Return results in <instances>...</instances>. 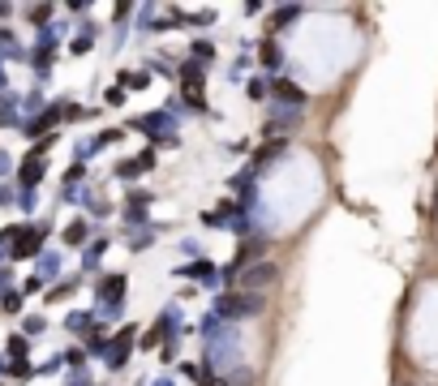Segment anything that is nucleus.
Returning a JSON list of instances; mask_svg holds the SVG:
<instances>
[{"label": "nucleus", "instance_id": "f257e3e1", "mask_svg": "<svg viewBox=\"0 0 438 386\" xmlns=\"http://www.w3.org/2000/svg\"><path fill=\"white\" fill-rule=\"evenodd\" d=\"M263 296L258 292H241V288H228V292H219L215 296V305H211V314L219 318V322H228V326H237V322H245V318H258L263 314Z\"/></svg>", "mask_w": 438, "mask_h": 386}, {"label": "nucleus", "instance_id": "f03ea898", "mask_svg": "<svg viewBox=\"0 0 438 386\" xmlns=\"http://www.w3.org/2000/svg\"><path fill=\"white\" fill-rule=\"evenodd\" d=\"M43 236H47V227L43 223H13L0 232V241L9 245V257L13 262H22V257H43Z\"/></svg>", "mask_w": 438, "mask_h": 386}, {"label": "nucleus", "instance_id": "7ed1b4c3", "mask_svg": "<svg viewBox=\"0 0 438 386\" xmlns=\"http://www.w3.org/2000/svg\"><path fill=\"white\" fill-rule=\"evenodd\" d=\"M125 288H129V279L120 275V271H112V275H103L99 283H95V314L99 318H120V309H125Z\"/></svg>", "mask_w": 438, "mask_h": 386}, {"label": "nucleus", "instance_id": "20e7f679", "mask_svg": "<svg viewBox=\"0 0 438 386\" xmlns=\"http://www.w3.org/2000/svg\"><path fill=\"white\" fill-rule=\"evenodd\" d=\"M134 129H138V134H146L155 146H164V142H168V146H176V142H180V138H176V120L168 116V108L138 116V120H134Z\"/></svg>", "mask_w": 438, "mask_h": 386}, {"label": "nucleus", "instance_id": "39448f33", "mask_svg": "<svg viewBox=\"0 0 438 386\" xmlns=\"http://www.w3.org/2000/svg\"><path fill=\"white\" fill-rule=\"evenodd\" d=\"M172 275H176V279H194V283H202V288H219V283H224V279H219V266H215L206 253L194 257V262H185V266H176Z\"/></svg>", "mask_w": 438, "mask_h": 386}, {"label": "nucleus", "instance_id": "423d86ee", "mask_svg": "<svg viewBox=\"0 0 438 386\" xmlns=\"http://www.w3.org/2000/svg\"><path fill=\"white\" fill-rule=\"evenodd\" d=\"M275 275H279L275 262H253V266L241 271L237 288H241V292H258V296H263V288H267V283H275Z\"/></svg>", "mask_w": 438, "mask_h": 386}, {"label": "nucleus", "instance_id": "0eeeda50", "mask_svg": "<svg viewBox=\"0 0 438 386\" xmlns=\"http://www.w3.org/2000/svg\"><path fill=\"white\" fill-rule=\"evenodd\" d=\"M61 120H65V103H52V108H43L35 120H26V138L43 142V138H52V129H56Z\"/></svg>", "mask_w": 438, "mask_h": 386}, {"label": "nucleus", "instance_id": "6e6552de", "mask_svg": "<svg viewBox=\"0 0 438 386\" xmlns=\"http://www.w3.org/2000/svg\"><path fill=\"white\" fill-rule=\"evenodd\" d=\"M271 95H275L279 108H297V112H305V99H309L292 77H271Z\"/></svg>", "mask_w": 438, "mask_h": 386}, {"label": "nucleus", "instance_id": "1a4fd4ad", "mask_svg": "<svg viewBox=\"0 0 438 386\" xmlns=\"http://www.w3.org/2000/svg\"><path fill=\"white\" fill-rule=\"evenodd\" d=\"M134 344H138V326H120L116 335H112V352H108V369H120L125 360H129V352H134Z\"/></svg>", "mask_w": 438, "mask_h": 386}, {"label": "nucleus", "instance_id": "9d476101", "mask_svg": "<svg viewBox=\"0 0 438 386\" xmlns=\"http://www.w3.org/2000/svg\"><path fill=\"white\" fill-rule=\"evenodd\" d=\"M297 120H301V112H297V108H279V103H271V116H267V124H263L267 142H271V134H275V138H283L288 129H297Z\"/></svg>", "mask_w": 438, "mask_h": 386}, {"label": "nucleus", "instance_id": "9b49d317", "mask_svg": "<svg viewBox=\"0 0 438 386\" xmlns=\"http://www.w3.org/2000/svg\"><path fill=\"white\" fill-rule=\"evenodd\" d=\"M155 159H159V154H155V146H146V150L134 154V159H120V163H116V176H120V180H138V176H146V172L155 168Z\"/></svg>", "mask_w": 438, "mask_h": 386}, {"label": "nucleus", "instance_id": "f8f14e48", "mask_svg": "<svg viewBox=\"0 0 438 386\" xmlns=\"http://www.w3.org/2000/svg\"><path fill=\"white\" fill-rule=\"evenodd\" d=\"M150 202H155V198H150L146 189H134V193L125 198V223H129V227H134V223H138V227H150V223H146Z\"/></svg>", "mask_w": 438, "mask_h": 386}, {"label": "nucleus", "instance_id": "ddd939ff", "mask_svg": "<svg viewBox=\"0 0 438 386\" xmlns=\"http://www.w3.org/2000/svg\"><path fill=\"white\" fill-rule=\"evenodd\" d=\"M43 176H47V159L31 150V154H26V159L17 163V185H22V189H35Z\"/></svg>", "mask_w": 438, "mask_h": 386}, {"label": "nucleus", "instance_id": "4468645a", "mask_svg": "<svg viewBox=\"0 0 438 386\" xmlns=\"http://www.w3.org/2000/svg\"><path fill=\"white\" fill-rule=\"evenodd\" d=\"M176 82H180V90H206V65L180 61L176 65Z\"/></svg>", "mask_w": 438, "mask_h": 386}, {"label": "nucleus", "instance_id": "2eb2a0df", "mask_svg": "<svg viewBox=\"0 0 438 386\" xmlns=\"http://www.w3.org/2000/svg\"><path fill=\"white\" fill-rule=\"evenodd\" d=\"M258 65H263L267 73H279V69H283V51H279V43H275L271 35L258 43Z\"/></svg>", "mask_w": 438, "mask_h": 386}, {"label": "nucleus", "instance_id": "dca6fc26", "mask_svg": "<svg viewBox=\"0 0 438 386\" xmlns=\"http://www.w3.org/2000/svg\"><path fill=\"white\" fill-rule=\"evenodd\" d=\"M301 13H305L301 5H279V9L271 13V26H267V31H271V39H275L279 31H288V26H292V22H297Z\"/></svg>", "mask_w": 438, "mask_h": 386}, {"label": "nucleus", "instance_id": "f3484780", "mask_svg": "<svg viewBox=\"0 0 438 386\" xmlns=\"http://www.w3.org/2000/svg\"><path fill=\"white\" fill-rule=\"evenodd\" d=\"M61 241H65L69 249H86V245H91V223H86V219H73V223L65 227Z\"/></svg>", "mask_w": 438, "mask_h": 386}, {"label": "nucleus", "instance_id": "a211bd4d", "mask_svg": "<svg viewBox=\"0 0 438 386\" xmlns=\"http://www.w3.org/2000/svg\"><path fill=\"white\" fill-rule=\"evenodd\" d=\"M116 86H120V90H142V86H150V69H120V73H116Z\"/></svg>", "mask_w": 438, "mask_h": 386}, {"label": "nucleus", "instance_id": "6ab92c4d", "mask_svg": "<svg viewBox=\"0 0 438 386\" xmlns=\"http://www.w3.org/2000/svg\"><path fill=\"white\" fill-rule=\"evenodd\" d=\"M95 318H99V314H86V309H73V314L65 318V330H73V335H91V330H95Z\"/></svg>", "mask_w": 438, "mask_h": 386}, {"label": "nucleus", "instance_id": "aec40b11", "mask_svg": "<svg viewBox=\"0 0 438 386\" xmlns=\"http://www.w3.org/2000/svg\"><path fill=\"white\" fill-rule=\"evenodd\" d=\"M108 245H112L108 236H95V241H91V245L82 249V271H95V266H99V257L108 253Z\"/></svg>", "mask_w": 438, "mask_h": 386}, {"label": "nucleus", "instance_id": "412c9836", "mask_svg": "<svg viewBox=\"0 0 438 386\" xmlns=\"http://www.w3.org/2000/svg\"><path fill=\"white\" fill-rule=\"evenodd\" d=\"M95 39H99V31H95V26H82V31L73 35L69 51H73V56H82V51H91V47H95Z\"/></svg>", "mask_w": 438, "mask_h": 386}, {"label": "nucleus", "instance_id": "4be33fe9", "mask_svg": "<svg viewBox=\"0 0 438 386\" xmlns=\"http://www.w3.org/2000/svg\"><path fill=\"white\" fill-rule=\"evenodd\" d=\"M108 352H112V339L103 330H91L86 335V356H103V360H108Z\"/></svg>", "mask_w": 438, "mask_h": 386}, {"label": "nucleus", "instance_id": "5701e85b", "mask_svg": "<svg viewBox=\"0 0 438 386\" xmlns=\"http://www.w3.org/2000/svg\"><path fill=\"white\" fill-rule=\"evenodd\" d=\"M189 61L211 65V61H215V43H211V39H194V43H189Z\"/></svg>", "mask_w": 438, "mask_h": 386}, {"label": "nucleus", "instance_id": "b1692460", "mask_svg": "<svg viewBox=\"0 0 438 386\" xmlns=\"http://www.w3.org/2000/svg\"><path fill=\"white\" fill-rule=\"evenodd\" d=\"M5 356H9V360H26V356H31V339H26V335H9Z\"/></svg>", "mask_w": 438, "mask_h": 386}, {"label": "nucleus", "instance_id": "393cba45", "mask_svg": "<svg viewBox=\"0 0 438 386\" xmlns=\"http://www.w3.org/2000/svg\"><path fill=\"white\" fill-rule=\"evenodd\" d=\"M61 275V253H43L39 257V279L47 283V279H56Z\"/></svg>", "mask_w": 438, "mask_h": 386}, {"label": "nucleus", "instance_id": "a878e982", "mask_svg": "<svg viewBox=\"0 0 438 386\" xmlns=\"http://www.w3.org/2000/svg\"><path fill=\"white\" fill-rule=\"evenodd\" d=\"M155 245V227H138V232H129V249L134 253H142V249H150Z\"/></svg>", "mask_w": 438, "mask_h": 386}, {"label": "nucleus", "instance_id": "bb28decb", "mask_svg": "<svg viewBox=\"0 0 438 386\" xmlns=\"http://www.w3.org/2000/svg\"><path fill=\"white\" fill-rule=\"evenodd\" d=\"M39 369L31 365V360H9V378H17V382H31Z\"/></svg>", "mask_w": 438, "mask_h": 386}, {"label": "nucleus", "instance_id": "cd10ccee", "mask_svg": "<svg viewBox=\"0 0 438 386\" xmlns=\"http://www.w3.org/2000/svg\"><path fill=\"white\" fill-rule=\"evenodd\" d=\"M43 330H47V318H43V314H31V318L22 322V335H26V339H35V335H43Z\"/></svg>", "mask_w": 438, "mask_h": 386}, {"label": "nucleus", "instance_id": "c85d7f7f", "mask_svg": "<svg viewBox=\"0 0 438 386\" xmlns=\"http://www.w3.org/2000/svg\"><path fill=\"white\" fill-rule=\"evenodd\" d=\"M267 95H271V82H267V77H253V82H249V99H253V103H263Z\"/></svg>", "mask_w": 438, "mask_h": 386}, {"label": "nucleus", "instance_id": "c756f323", "mask_svg": "<svg viewBox=\"0 0 438 386\" xmlns=\"http://www.w3.org/2000/svg\"><path fill=\"white\" fill-rule=\"evenodd\" d=\"M73 288H77V279H65V283H56V288H52V292H47V305H56V300H65V296H69Z\"/></svg>", "mask_w": 438, "mask_h": 386}, {"label": "nucleus", "instance_id": "7c9ffc66", "mask_svg": "<svg viewBox=\"0 0 438 386\" xmlns=\"http://www.w3.org/2000/svg\"><path fill=\"white\" fill-rule=\"evenodd\" d=\"M0 309L5 314H22V292H0Z\"/></svg>", "mask_w": 438, "mask_h": 386}, {"label": "nucleus", "instance_id": "2f4dec72", "mask_svg": "<svg viewBox=\"0 0 438 386\" xmlns=\"http://www.w3.org/2000/svg\"><path fill=\"white\" fill-rule=\"evenodd\" d=\"M180 99H185V108H194V112H206V90H185Z\"/></svg>", "mask_w": 438, "mask_h": 386}, {"label": "nucleus", "instance_id": "473e14b6", "mask_svg": "<svg viewBox=\"0 0 438 386\" xmlns=\"http://www.w3.org/2000/svg\"><path fill=\"white\" fill-rule=\"evenodd\" d=\"M17 206H22L26 215H31L35 206H39V193H35V189H22V193H17Z\"/></svg>", "mask_w": 438, "mask_h": 386}, {"label": "nucleus", "instance_id": "72a5a7b5", "mask_svg": "<svg viewBox=\"0 0 438 386\" xmlns=\"http://www.w3.org/2000/svg\"><path fill=\"white\" fill-rule=\"evenodd\" d=\"M176 352H180V335H176V339H168V344L159 348V360H164V365H172V360H176Z\"/></svg>", "mask_w": 438, "mask_h": 386}, {"label": "nucleus", "instance_id": "f704fd0d", "mask_svg": "<svg viewBox=\"0 0 438 386\" xmlns=\"http://www.w3.org/2000/svg\"><path fill=\"white\" fill-rule=\"evenodd\" d=\"M26 17H31L35 26H43V22H52V5H35V9H26Z\"/></svg>", "mask_w": 438, "mask_h": 386}, {"label": "nucleus", "instance_id": "c9c22d12", "mask_svg": "<svg viewBox=\"0 0 438 386\" xmlns=\"http://www.w3.org/2000/svg\"><path fill=\"white\" fill-rule=\"evenodd\" d=\"M103 103H108V108H125V90L120 86H108V90H103Z\"/></svg>", "mask_w": 438, "mask_h": 386}, {"label": "nucleus", "instance_id": "e433bc0d", "mask_svg": "<svg viewBox=\"0 0 438 386\" xmlns=\"http://www.w3.org/2000/svg\"><path fill=\"white\" fill-rule=\"evenodd\" d=\"M65 360H69L73 369H82V365H86V348H69V352H65Z\"/></svg>", "mask_w": 438, "mask_h": 386}, {"label": "nucleus", "instance_id": "4c0bfd02", "mask_svg": "<svg viewBox=\"0 0 438 386\" xmlns=\"http://www.w3.org/2000/svg\"><path fill=\"white\" fill-rule=\"evenodd\" d=\"M150 73H159V77H176V65H172V61H150Z\"/></svg>", "mask_w": 438, "mask_h": 386}, {"label": "nucleus", "instance_id": "58836bf2", "mask_svg": "<svg viewBox=\"0 0 438 386\" xmlns=\"http://www.w3.org/2000/svg\"><path fill=\"white\" fill-rule=\"evenodd\" d=\"M189 22H194V26H211V22H215V9H202V13H189Z\"/></svg>", "mask_w": 438, "mask_h": 386}, {"label": "nucleus", "instance_id": "ea45409f", "mask_svg": "<svg viewBox=\"0 0 438 386\" xmlns=\"http://www.w3.org/2000/svg\"><path fill=\"white\" fill-rule=\"evenodd\" d=\"M22 108H26V112H43V95H39V90H35V95H26Z\"/></svg>", "mask_w": 438, "mask_h": 386}, {"label": "nucleus", "instance_id": "a19ab883", "mask_svg": "<svg viewBox=\"0 0 438 386\" xmlns=\"http://www.w3.org/2000/svg\"><path fill=\"white\" fill-rule=\"evenodd\" d=\"M13 172V159H9V150H0V176H9Z\"/></svg>", "mask_w": 438, "mask_h": 386}, {"label": "nucleus", "instance_id": "79ce46f5", "mask_svg": "<svg viewBox=\"0 0 438 386\" xmlns=\"http://www.w3.org/2000/svg\"><path fill=\"white\" fill-rule=\"evenodd\" d=\"M69 386H91V382H86V369H73V378H69Z\"/></svg>", "mask_w": 438, "mask_h": 386}, {"label": "nucleus", "instance_id": "37998d69", "mask_svg": "<svg viewBox=\"0 0 438 386\" xmlns=\"http://www.w3.org/2000/svg\"><path fill=\"white\" fill-rule=\"evenodd\" d=\"M9 202H13V189H9V185H0V206H9Z\"/></svg>", "mask_w": 438, "mask_h": 386}, {"label": "nucleus", "instance_id": "c03bdc74", "mask_svg": "<svg viewBox=\"0 0 438 386\" xmlns=\"http://www.w3.org/2000/svg\"><path fill=\"white\" fill-rule=\"evenodd\" d=\"M150 386H176V382H172V378H155Z\"/></svg>", "mask_w": 438, "mask_h": 386}, {"label": "nucleus", "instance_id": "a18cd8bd", "mask_svg": "<svg viewBox=\"0 0 438 386\" xmlns=\"http://www.w3.org/2000/svg\"><path fill=\"white\" fill-rule=\"evenodd\" d=\"M206 386H232V382L228 378H215V382H206Z\"/></svg>", "mask_w": 438, "mask_h": 386}, {"label": "nucleus", "instance_id": "49530a36", "mask_svg": "<svg viewBox=\"0 0 438 386\" xmlns=\"http://www.w3.org/2000/svg\"><path fill=\"white\" fill-rule=\"evenodd\" d=\"M0 373H9V360H0Z\"/></svg>", "mask_w": 438, "mask_h": 386}, {"label": "nucleus", "instance_id": "de8ad7c7", "mask_svg": "<svg viewBox=\"0 0 438 386\" xmlns=\"http://www.w3.org/2000/svg\"><path fill=\"white\" fill-rule=\"evenodd\" d=\"M5 279H9V271H0V288H5Z\"/></svg>", "mask_w": 438, "mask_h": 386}]
</instances>
